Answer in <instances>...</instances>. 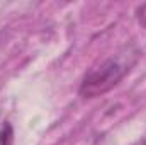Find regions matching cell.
<instances>
[{
	"label": "cell",
	"instance_id": "cell-3",
	"mask_svg": "<svg viewBox=\"0 0 146 145\" xmlns=\"http://www.w3.org/2000/svg\"><path fill=\"white\" fill-rule=\"evenodd\" d=\"M136 19H138L139 26L146 29V2L145 3H141V5L136 9Z\"/></svg>",
	"mask_w": 146,
	"mask_h": 145
},
{
	"label": "cell",
	"instance_id": "cell-4",
	"mask_svg": "<svg viewBox=\"0 0 146 145\" xmlns=\"http://www.w3.org/2000/svg\"><path fill=\"white\" fill-rule=\"evenodd\" d=\"M133 145H146V140H139V142H136V144H133Z\"/></svg>",
	"mask_w": 146,
	"mask_h": 145
},
{
	"label": "cell",
	"instance_id": "cell-1",
	"mask_svg": "<svg viewBox=\"0 0 146 145\" xmlns=\"http://www.w3.org/2000/svg\"><path fill=\"white\" fill-rule=\"evenodd\" d=\"M138 50H134L133 46H126L122 51L112 55L100 65L90 68L80 84V96L85 99H92L109 92L131 70V67L138 60Z\"/></svg>",
	"mask_w": 146,
	"mask_h": 145
},
{
	"label": "cell",
	"instance_id": "cell-2",
	"mask_svg": "<svg viewBox=\"0 0 146 145\" xmlns=\"http://www.w3.org/2000/svg\"><path fill=\"white\" fill-rule=\"evenodd\" d=\"M0 145H14V128L9 121L0 126Z\"/></svg>",
	"mask_w": 146,
	"mask_h": 145
}]
</instances>
